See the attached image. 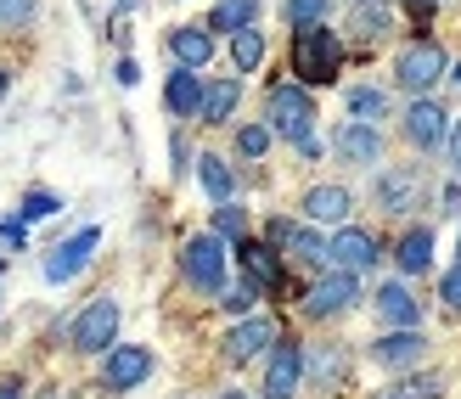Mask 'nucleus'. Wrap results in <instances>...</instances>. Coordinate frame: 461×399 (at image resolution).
<instances>
[{
  "label": "nucleus",
  "instance_id": "1",
  "mask_svg": "<svg viewBox=\"0 0 461 399\" xmlns=\"http://www.w3.org/2000/svg\"><path fill=\"white\" fill-rule=\"evenodd\" d=\"M343 68V34L327 23H304L293 29V74L298 85H332Z\"/></svg>",
  "mask_w": 461,
  "mask_h": 399
},
{
  "label": "nucleus",
  "instance_id": "2",
  "mask_svg": "<svg viewBox=\"0 0 461 399\" xmlns=\"http://www.w3.org/2000/svg\"><path fill=\"white\" fill-rule=\"evenodd\" d=\"M372 197H377L383 214L405 220V214H417V208H428V203H433V175L422 169V163H394L388 175H377Z\"/></svg>",
  "mask_w": 461,
  "mask_h": 399
},
{
  "label": "nucleus",
  "instance_id": "3",
  "mask_svg": "<svg viewBox=\"0 0 461 399\" xmlns=\"http://www.w3.org/2000/svg\"><path fill=\"white\" fill-rule=\"evenodd\" d=\"M265 119H270V130L282 135V141L304 147V141H315V96H310L298 79H293V85H270Z\"/></svg>",
  "mask_w": 461,
  "mask_h": 399
},
{
  "label": "nucleus",
  "instance_id": "4",
  "mask_svg": "<svg viewBox=\"0 0 461 399\" xmlns=\"http://www.w3.org/2000/svg\"><path fill=\"white\" fill-rule=\"evenodd\" d=\"M445 74H450V57H445L439 40H411L394 57V85L405 90V96H428Z\"/></svg>",
  "mask_w": 461,
  "mask_h": 399
},
{
  "label": "nucleus",
  "instance_id": "5",
  "mask_svg": "<svg viewBox=\"0 0 461 399\" xmlns=\"http://www.w3.org/2000/svg\"><path fill=\"white\" fill-rule=\"evenodd\" d=\"M68 343H74L79 355H107V349L119 343V298H90L74 315V326H68Z\"/></svg>",
  "mask_w": 461,
  "mask_h": 399
},
{
  "label": "nucleus",
  "instance_id": "6",
  "mask_svg": "<svg viewBox=\"0 0 461 399\" xmlns=\"http://www.w3.org/2000/svg\"><path fill=\"white\" fill-rule=\"evenodd\" d=\"M180 270H186V281L197 293H220L225 287V237H214V231L192 237L180 248Z\"/></svg>",
  "mask_w": 461,
  "mask_h": 399
},
{
  "label": "nucleus",
  "instance_id": "7",
  "mask_svg": "<svg viewBox=\"0 0 461 399\" xmlns=\"http://www.w3.org/2000/svg\"><path fill=\"white\" fill-rule=\"evenodd\" d=\"M355 304H360V276L355 270H327L304 293V315L310 321H332V315H349Z\"/></svg>",
  "mask_w": 461,
  "mask_h": 399
},
{
  "label": "nucleus",
  "instance_id": "8",
  "mask_svg": "<svg viewBox=\"0 0 461 399\" xmlns=\"http://www.w3.org/2000/svg\"><path fill=\"white\" fill-rule=\"evenodd\" d=\"M400 130H405V141L417 152H439V147H450V113L433 102V96H417L405 107V119H400Z\"/></svg>",
  "mask_w": 461,
  "mask_h": 399
},
{
  "label": "nucleus",
  "instance_id": "9",
  "mask_svg": "<svg viewBox=\"0 0 461 399\" xmlns=\"http://www.w3.org/2000/svg\"><path fill=\"white\" fill-rule=\"evenodd\" d=\"M304 383V343L298 338H276L265 355V399H293Z\"/></svg>",
  "mask_w": 461,
  "mask_h": 399
},
{
  "label": "nucleus",
  "instance_id": "10",
  "mask_svg": "<svg viewBox=\"0 0 461 399\" xmlns=\"http://www.w3.org/2000/svg\"><path fill=\"white\" fill-rule=\"evenodd\" d=\"M147 377H152V349H141V343H113L107 349V366H102V388L107 394H130Z\"/></svg>",
  "mask_w": 461,
  "mask_h": 399
},
{
  "label": "nucleus",
  "instance_id": "11",
  "mask_svg": "<svg viewBox=\"0 0 461 399\" xmlns=\"http://www.w3.org/2000/svg\"><path fill=\"white\" fill-rule=\"evenodd\" d=\"M377 259H383V248H377L372 231H360V225H343L338 237L327 242V265H332V270H355V276H366Z\"/></svg>",
  "mask_w": 461,
  "mask_h": 399
},
{
  "label": "nucleus",
  "instance_id": "12",
  "mask_svg": "<svg viewBox=\"0 0 461 399\" xmlns=\"http://www.w3.org/2000/svg\"><path fill=\"white\" fill-rule=\"evenodd\" d=\"M332 152L343 158V163H355V169H377L383 163V130L377 124H360V119H349V124H338V135H332Z\"/></svg>",
  "mask_w": 461,
  "mask_h": 399
},
{
  "label": "nucleus",
  "instance_id": "13",
  "mask_svg": "<svg viewBox=\"0 0 461 399\" xmlns=\"http://www.w3.org/2000/svg\"><path fill=\"white\" fill-rule=\"evenodd\" d=\"M270 343H276V321L242 315V321L225 332V360H230V366H253L259 355H270Z\"/></svg>",
  "mask_w": 461,
  "mask_h": 399
},
{
  "label": "nucleus",
  "instance_id": "14",
  "mask_svg": "<svg viewBox=\"0 0 461 399\" xmlns=\"http://www.w3.org/2000/svg\"><path fill=\"white\" fill-rule=\"evenodd\" d=\"M304 383L321 388V394H338L343 383H349V349H343V343L304 349Z\"/></svg>",
  "mask_w": 461,
  "mask_h": 399
},
{
  "label": "nucleus",
  "instance_id": "15",
  "mask_svg": "<svg viewBox=\"0 0 461 399\" xmlns=\"http://www.w3.org/2000/svg\"><path fill=\"white\" fill-rule=\"evenodd\" d=\"M428 355V338L417 332V326H388V332L372 343V360L388 366V371H405V366H422Z\"/></svg>",
  "mask_w": 461,
  "mask_h": 399
},
{
  "label": "nucleus",
  "instance_id": "16",
  "mask_svg": "<svg viewBox=\"0 0 461 399\" xmlns=\"http://www.w3.org/2000/svg\"><path fill=\"white\" fill-rule=\"evenodd\" d=\"M96 242H102V231H96V225H85L79 237H68L62 248H51V259H45V281H74V276L90 265Z\"/></svg>",
  "mask_w": 461,
  "mask_h": 399
},
{
  "label": "nucleus",
  "instance_id": "17",
  "mask_svg": "<svg viewBox=\"0 0 461 399\" xmlns=\"http://www.w3.org/2000/svg\"><path fill=\"white\" fill-rule=\"evenodd\" d=\"M298 208H304V220H310V225H349L355 197H349V186H310Z\"/></svg>",
  "mask_w": 461,
  "mask_h": 399
},
{
  "label": "nucleus",
  "instance_id": "18",
  "mask_svg": "<svg viewBox=\"0 0 461 399\" xmlns=\"http://www.w3.org/2000/svg\"><path fill=\"white\" fill-rule=\"evenodd\" d=\"M270 242L293 253L298 265H327V237H315L310 225H293V220H270Z\"/></svg>",
  "mask_w": 461,
  "mask_h": 399
},
{
  "label": "nucleus",
  "instance_id": "19",
  "mask_svg": "<svg viewBox=\"0 0 461 399\" xmlns=\"http://www.w3.org/2000/svg\"><path fill=\"white\" fill-rule=\"evenodd\" d=\"M169 57L180 62V68H209V57H214V29L209 23H180V29H169Z\"/></svg>",
  "mask_w": 461,
  "mask_h": 399
},
{
  "label": "nucleus",
  "instance_id": "20",
  "mask_svg": "<svg viewBox=\"0 0 461 399\" xmlns=\"http://www.w3.org/2000/svg\"><path fill=\"white\" fill-rule=\"evenodd\" d=\"M237 253H242V270L259 281L265 293H282V281H287V276H282V253H276V242H248V237H242Z\"/></svg>",
  "mask_w": 461,
  "mask_h": 399
},
{
  "label": "nucleus",
  "instance_id": "21",
  "mask_svg": "<svg viewBox=\"0 0 461 399\" xmlns=\"http://www.w3.org/2000/svg\"><path fill=\"white\" fill-rule=\"evenodd\" d=\"M377 315H383V326H422V304L411 298L405 281H383L377 287Z\"/></svg>",
  "mask_w": 461,
  "mask_h": 399
},
{
  "label": "nucleus",
  "instance_id": "22",
  "mask_svg": "<svg viewBox=\"0 0 461 399\" xmlns=\"http://www.w3.org/2000/svg\"><path fill=\"white\" fill-rule=\"evenodd\" d=\"M394 265H400L405 276L433 270V225H411V231H405V237L394 242Z\"/></svg>",
  "mask_w": 461,
  "mask_h": 399
},
{
  "label": "nucleus",
  "instance_id": "23",
  "mask_svg": "<svg viewBox=\"0 0 461 399\" xmlns=\"http://www.w3.org/2000/svg\"><path fill=\"white\" fill-rule=\"evenodd\" d=\"M164 107L175 113V119H192V113L203 107V79H197V68H175V74H169Z\"/></svg>",
  "mask_w": 461,
  "mask_h": 399
},
{
  "label": "nucleus",
  "instance_id": "24",
  "mask_svg": "<svg viewBox=\"0 0 461 399\" xmlns=\"http://www.w3.org/2000/svg\"><path fill=\"white\" fill-rule=\"evenodd\" d=\"M237 102H242V85H237V79H214V85H203L197 119H203V124H225L230 113H237Z\"/></svg>",
  "mask_w": 461,
  "mask_h": 399
},
{
  "label": "nucleus",
  "instance_id": "25",
  "mask_svg": "<svg viewBox=\"0 0 461 399\" xmlns=\"http://www.w3.org/2000/svg\"><path fill=\"white\" fill-rule=\"evenodd\" d=\"M197 180H203V192H209L214 203H230V192H237V175H230V163L214 158V152L197 158Z\"/></svg>",
  "mask_w": 461,
  "mask_h": 399
},
{
  "label": "nucleus",
  "instance_id": "26",
  "mask_svg": "<svg viewBox=\"0 0 461 399\" xmlns=\"http://www.w3.org/2000/svg\"><path fill=\"white\" fill-rule=\"evenodd\" d=\"M230 62H237V74H253V68L265 62V34L253 29V23H248V29H237V34H230Z\"/></svg>",
  "mask_w": 461,
  "mask_h": 399
},
{
  "label": "nucleus",
  "instance_id": "27",
  "mask_svg": "<svg viewBox=\"0 0 461 399\" xmlns=\"http://www.w3.org/2000/svg\"><path fill=\"white\" fill-rule=\"evenodd\" d=\"M343 107L355 113L360 124H377V119H388V90H372V85H355L349 96H343Z\"/></svg>",
  "mask_w": 461,
  "mask_h": 399
},
{
  "label": "nucleus",
  "instance_id": "28",
  "mask_svg": "<svg viewBox=\"0 0 461 399\" xmlns=\"http://www.w3.org/2000/svg\"><path fill=\"white\" fill-rule=\"evenodd\" d=\"M253 12H259V0H220V6L209 12V29L237 34V29H248V23H253Z\"/></svg>",
  "mask_w": 461,
  "mask_h": 399
},
{
  "label": "nucleus",
  "instance_id": "29",
  "mask_svg": "<svg viewBox=\"0 0 461 399\" xmlns=\"http://www.w3.org/2000/svg\"><path fill=\"white\" fill-rule=\"evenodd\" d=\"M349 29H355L366 45H372V40H383L388 29H394V17H388V12L377 6V0H360V6H355V17H349Z\"/></svg>",
  "mask_w": 461,
  "mask_h": 399
},
{
  "label": "nucleus",
  "instance_id": "30",
  "mask_svg": "<svg viewBox=\"0 0 461 399\" xmlns=\"http://www.w3.org/2000/svg\"><path fill=\"white\" fill-rule=\"evenodd\" d=\"M332 0H282V17L293 23V29H304V23H327Z\"/></svg>",
  "mask_w": 461,
  "mask_h": 399
},
{
  "label": "nucleus",
  "instance_id": "31",
  "mask_svg": "<svg viewBox=\"0 0 461 399\" xmlns=\"http://www.w3.org/2000/svg\"><path fill=\"white\" fill-rule=\"evenodd\" d=\"M270 141H276L270 124H242V130H237V152H242V158H265Z\"/></svg>",
  "mask_w": 461,
  "mask_h": 399
},
{
  "label": "nucleus",
  "instance_id": "32",
  "mask_svg": "<svg viewBox=\"0 0 461 399\" xmlns=\"http://www.w3.org/2000/svg\"><path fill=\"white\" fill-rule=\"evenodd\" d=\"M214 237L242 242V237H248V214H242V208H230V203H220V208H214Z\"/></svg>",
  "mask_w": 461,
  "mask_h": 399
},
{
  "label": "nucleus",
  "instance_id": "33",
  "mask_svg": "<svg viewBox=\"0 0 461 399\" xmlns=\"http://www.w3.org/2000/svg\"><path fill=\"white\" fill-rule=\"evenodd\" d=\"M400 394L405 399H445V377H439V371H417V377L400 383Z\"/></svg>",
  "mask_w": 461,
  "mask_h": 399
},
{
  "label": "nucleus",
  "instance_id": "34",
  "mask_svg": "<svg viewBox=\"0 0 461 399\" xmlns=\"http://www.w3.org/2000/svg\"><path fill=\"white\" fill-rule=\"evenodd\" d=\"M34 12H40V0H0V29H29L34 23Z\"/></svg>",
  "mask_w": 461,
  "mask_h": 399
},
{
  "label": "nucleus",
  "instance_id": "35",
  "mask_svg": "<svg viewBox=\"0 0 461 399\" xmlns=\"http://www.w3.org/2000/svg\"><path fill=\"white\" fill-rule=\"evenodd\" d=\"M259 293H265V287H259V281H253V276H242V287H230V293H225L220 304H225V310H230V315H248V310H253V304H259Z\"/></svg>",
  "mask_w": 461,
  "mask_h": 399
},
{
  "label": "nucleus",
  "instance_id": "36",
  "mask_svg": "<svg viewBox=\"0 0 461 399\" xmlns=\"http://www.w3.org/2000/svg\"><path fill=\"white\" fill-rule=\"evenodd\" d=\"M57 208H62V203H57L51 192H29V197H23V225H34V220H51Z\"/></svg>",
  "mask_w": 461,
  "mask_h": 399
},
{
  "label": "nucleus",
  "instance_id": "37",
  "mask_svg": "<svg viewBox=\"0 0 461 399\" xmlns=\"http://www.w3.org/2000/svg\"><path fill=\"white\" fill-rule=\"evenodd\" d=\"M439 298L450 304V310H461V259H456V265L439 276Z\"/></svg>",
  "mask_w": 461,
  "mask_h": 399
},
{
  "label": "nucleus",
  "instance_id": "38",
  "mask_svg": "<svg viewBox=\"0 0 461 399\" xmlns=\"http://www.w3.org/2000/svg\"><path fill=\"white\" fill-rule=\"evenodd\" d=\"M450 163H456V180H461V119L450 124Z\"/></svg>",
  "mask_w": 461,
  "mask_h": 399
},
{
  "label": "nucleus",
  "instance_id": "39",
  "mask_svg": "<svg viewBox=\"0 0 461 399\" xmlns=\"http://www.w3.org/2000/svg\"><path fill=\"white\" fill-rule=\"evenodd\" d=\"M445 214L461 220V186H445Z\"/></svg>",
  "mask_w": 461,
  "mask_h": 399
},
{
  "label": "nucleus",
  "instance_id": "40",
  "mask_svg": "<svg viewBox=\"0 0 461 399\" xmlns=\"http://www.w3.org/2000/svg\"><path fill=\"white\" fill-rule=\"evenodd\" d=\"M135 79H141V68H135V62L124 57V62H119V85H135Z\"/></svg>",
  "mask_w": 461,
  "mask_h": 399
},
{
  "label": "nucleus",
  "instance_id": "41",
  "mask_svg": "<svg viewBox=\"0 0 461 399\" xmlns=\"http://www.w3.org/2000/svg\"><path fill=\"white\" fill-rule=\"evenodd\" d=\"M0 399H23V383H17V377H6V383H0Z\"/></svg>",
  "mask_w": 461,
  "mask_h": 399
},
{
  "label": "nucleus",
  "instance_id": "42",
  "mask_svg": "<svg viewBox=\"0 0 461 399\" xmlns=\"http://www.w3.org/2000/svg\"><path fill=\"white\" fill-rule=\"evenodd\" d=\"M377 399H405V394H400V388H383V394H377Z\"/></svg>",
  "mask_w": 461,
  "mask_h": 399
},
{
  "label": "nucleus",
  "instance_id": "43",
  "mask_svg": "<svg viewBox=\"0 0 461 399\" xmlns=\"http://www.w3.org/2000/svg\"><path fill=\"white\" fill-rule=\"evenodd\" d=\"M450 79H456V90H461V62H456V68H450Z\"/></svg>",
  "mask_w": 461,
  "mask_h": 399
},
{
  "label": "nucleus",
  "instance_id": "44",
  "mask_svg": "<svg viewBox=\"0 0 461 399\" xmlns=\"http://www.w3.org/2000/svg\"><path fill=\"white\" fill-rule=\"evenodd\" d=\"M6 79H12V74H6V68H0V96H6Z\"/></svg>",
  "mask_w": 461,
  "mask_h": 399
},
{
  "label": "nucleus",
  "instance_id": "45",
  "mask_svg": "<svg viewBox=\"0 0 461 399\" xmlns=\"http://www.w3.org/2000/svg\"><path fill=\"white\" fill-rule=\"evenodd\" d=\"M225 399H248V394H225Z\"/></svg>",
  "mask_w": 461,
  "mask_h": 399
}]
</instances>
